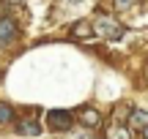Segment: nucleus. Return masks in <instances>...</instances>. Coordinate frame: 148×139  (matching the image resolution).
Wrapping results in <instances>:
<instances>
[{
	"label": "nucleus",
	"mask_w": 148,
	"mask_h": 139,
	"mask_svg": "<svg viewBox=\"0 0 148 139\" xmlns=\"http://www.w3.org/2000/svg\"><path fill=\"white\" fill-rule=\"evenodd\" d=\"M90 30H93V33H99V36H101V38H107V41H118V38H123V36H126V27H123V25H118V22H112V19H107V16L96 19L93 25H90Z\"/></svg>",
	"instance_id": "nucleus-1"
},
{
	"label": "nucleus",
	"mask_w": 148,
	"mask_h": 139,
	"mask_svg": "<svg viewBox=\"0 0 148 139\" xmlns=\"http://www.w3.org/2000/svg\"><path fill=\"white\" fill-rule=\"evenodd\" d=\"M47 126L52 131H71L74 117H71V112H66V109H52V112L47 115Z\"/></svg>",
	"instance_id": "nucleus-2"
},
{
	"label": "nucleus",
	"mask_w": 148,
	"mask_h": 139,
	"mask_svg": "<svg viewBox=\"0 0 148 139\" xmlns=\"http://www.w3.org/2000/svg\"><path fill=\"white\" fill-rule=\"evenodd\" d=\"M14 38H16V25L11 19H0V49L8 47Z\"/></svg>",
	"instance_id": "nucleus-3"
},
{
	"label": "nucleus",
	"mask_w": 148,
	"mask_h": 139,
	"mask_svg": "<svg viewBox=\"0 0 148 139\" xmlns=\"http://www.w3.org/2000/svg\"><path fill=\"white\" fill-rule=\"evenodd\" d=\"M79 120H82L85 126H99L101 123V115L96 112V109H90V107H85V109H79V115H77Z\"/></svg>",
	"instance_id": "nucleus-4"
},
{
	"label": "nucleus",
	"mask_w": 148,
	"mask_h": 139,
	"mask_svg": "<svg viewBox=\"0 0 148 139\" xmlns=\"http://www.w3.org/2000/svg\"><path fill=\"white\" fill-rule=\"evenodd\" d=\"M16 134H19V136H38V134H41V128H38L36 120H22L19 128H16Z\"/></svg>",
	"instance_id": "nucleus-5"
},
{
	"label": "nucleus",
	"mask_w": 148,
	"mask_h": 139,
	"mask_svg": "<svg viewBox=\"0 0 148 139\" xmlns=\"http://www.w3.org/2000/svg\"><path fill=\"white\" fill-rule=\"evenodd\" d=\"M129 123H132V128H145V126H148V112H143V109H134L132 117H129Z\"/></svg>",
	"instance_id": "nucleus-6"
},
{
	"label": "nucleus",
	"mask_w": 148,
	"mask_h": 139,
	"mask_svg": "<svg viewBox=\"0 0 148 139\" xmlns=\"http://www.w3.org/2000/svg\"><path fill=\"white\" fill-rule=\"evenodd\" d=\"M137 5H140V0H115L118 11H132V8H137Z\"/></svg>",
	"instance_id": "nucleus-7"
},
{
	"label": "nucleus",
	"mask_w": 148,
	"mask_h": 139,
	"mask_svg": "<svg viewBox=\"0 0 148 139\" xmlns=\"http://www.w3.org/2000/svg\"><path fill=\"white\" fill-rule=\"evenodd\" d=\"M11 115L14 112H11L8 104H0V123H11Z\"/></svg>",
	"instance_id": "nucleus-8"
},
{
	"label": "nucleus",
	"mask_w": 148,
	"mask_h": 139,
	"mask_svg": "<svg viewBox=\"0 0 148 139\" xmlns=\"http://www.w3.org/2000/svg\"><path fill=\"white\" fill-rule=\"evenodd\" d=\"M74 33H77L79 38H88L93 30H90V25H88V22H82V25H77V27H74Z\"/></svg>",
	"instance_id": "nucleus-9"
},
{
	"label": "nucleus",
	"mask_w": 148,
	"mask_h": 139,
	"mask_svg": "<svg viewBox=\"0 0 148 139\" xmlns=\"http://www.w3.org/2000/svg\"><path fill=\"white\" fill-rule=\"evenodd\" d=\"M110 139H129V131L118 126V128H112V131H110Z\"/></svg>",
	"instance_id": "nucleus-10"
},
{
	"label": "nucleus",
	"mask_w": 148,
	"mask_h": 139,
	"mask_svg": "<svg viewBox=\"0 0 148 139\" xmlns=\"http://www.w3.org/2000/svg\"><path fill=\"white\" fill-rule=\"evenodd\" d=\"M140 131H143V139H148V126H145V128H140Z\"/></svg>",
	"instance_id": "nucleus-11"
}]
</instances>
